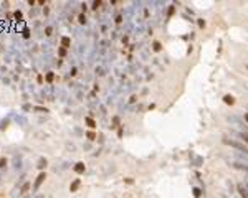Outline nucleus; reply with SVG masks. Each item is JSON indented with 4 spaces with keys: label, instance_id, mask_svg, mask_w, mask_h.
<instances>
[{
    "label": "nucleus",
    "instance_id": "1",
    "mask_svg": "<svg viewBox=\"0 0 248 198\" xmlns=\"http://www.w3.org/2000/svg\"><path fill=\"white\" fill-rule=\"evenodd\" d=\"M222 142L225 144V145H230V147L236 149V150L243 152V154H248V147L245 145L243 142H242V140H235V139H228V137H223Z\"/></svg>",
    "mask_w": 248,
    "mask_h": 198
},
{
    "label": "nucleus",
    "instance_id": "2",
    "mask_svg": "<svg viewBox=\"0 0 248 198\" xmlns=\"http://www.w3.org/2000/svg\"><path fill=\"white\" fill-rule=\"evenodd\" d=\"M228 122H230V124H235V126H238L240 129H243V132H247V129H248V127L245 126L243 119H240L238 116H230V117H228Z\"/></svg>",
    "mask_w": 248,
    "mask_h": 198
},
{
    "label": "nucleus",
    "instance_id": "3",
    "mask_svg": "<svg viewBox=\"0 0 248 198\" xmlns=\"http://www.w3.org/2000/svg\"><path fill=\"white\" fill-rule=\"evenodd\" d=\"M45 178H46V173H45V172H42V173L37 177V180H35V185H33V190H35V192H38V190H40V187H42V183L45 182Z\"/></svg>",
    "mask_w": 248,
    "mask_h": 198
},
{
    "label": "nucleus",
    "instance_id": "4",
    "mask_svg": "<svg viewBox=\"0 0 248 198\" xmlns=\"http://www.w3.org/2000/svg\"><path fill=\"white\" fill-rule=\"evenodd\" d=\"M236 190H238V193H240L242 198H248V188L243 185V183H238V185H236Z\"/></svg>",
    "mask_w": 248,
    "mask_h": 198
},
{
    "label": "nucleus",
    "instance_id": "5",
    "mask_svg": "<svg viewBox=\"0 0 248 198\" xmlns=\"http://www.w3.org/2000/svg\"><path fill=\"white\" fill-rule=\"evenodd\" d=\"M231 167H235V169L238 170H245V172H248V164H243V162H231Z\"/></svg>",
    "mask_w": 248,
    "mask_h": 198
},
{
    "label": "nucleus",
    "instance_id": "6",
    "mask_svg": "<svg viewBox=\"0 0 248 198\" xmlns=\"http://www.w3.org/2000/svg\"><path fill=\"white\" fill-rule=\"evenodd\" d=\"M84 122H86V126L89 127V129H94L96 127V121L91 117V116H88V117H84Z\"/></svg>",
    "mask_w": 248,
    "mask_h": 198
},
{
    "label": "nucleus",
    "instance_id": "7",
    "mask_svg": "<svg viewBox=\"0 0 248 198\" xmlns=\"http://www.w3.org/2000/svg\"><path fill=\"white\" fill-rule=\"evenodd\" d=\"M70 45H71V40H70V36H63L61 38V48H70Z\"/></svg>",
    "mask_w": 248,
    "mask_h": 198
},
{
    "label": "nucleus",
    "instance_id": "8",
    "mask_svg": "<svg viewBox=\"0 0 248 198\" xmlns=\"http://www.w3.org/2000/svg\"><path fill=\"white\" fill-rule=\"evenodd\" d=\"M80 185H81V180H80V178H76L71 185H70V192H76V190L80 188Z\"/></svg>",
    "mask_w": 248,
    "mask_h": 198
},
{
    "label": "nucleus",
    "instance_id": "9",
    "mask_svg": "<svg viewBox=\"0 0 248 198\" xmlns=\"http://www.w3.org/2000/svg\"><path fill=\"white\" fill-rule=\"evenodd\" d=\"M73 169H75V172H76V173H83L86 167H84V164H83V162H78V164H76L75 167H73Z\"/></svg>",
    "mask_w": 248,
    "mask_h": 198
},
{
    "label": "nucleus",
    "instance_id": "10",
    "mask_svg": "<svg viewBox=\"0 0 248 198\" xmlns=\"http://www.w3.org/2000/svg\"><path fill=\"white\" fill-rule=\"evenodd\" d=\"M37 167H38L40 170H42V169H45V167H46V159H45V157H40V159H38Z\"/></svg>",
    "mask_w": 248,
    "mask_h": 198
},
{
    "label": "nucleus",
    "instance_id": "11",
    "mask_svg": "<svg viewBox=\"0 0 248 198\" xmlns=\"http://www.w3.org/2000/svg\"><path fill=\"white\" fill-rule=\"evenodd\" d=\"M223 102H225V104H233V102H235V99H233V96H230V94H227V96H223Z\"/></svg>",
    "mask_w": 248,
    "mask_h": 198
},
{
    "label": "nucleus",
    "instance_id": "12",
    "mask_svg": "<svg viewBox=\"0 0 248 198\" xmlns=\"http://www.w3.org/2000/svg\"><path fill=\"white\" fill-rule=\"evenodd\" d=\"M15 121H17V124H20V126H27V119L23 117V116H17Z\"/></svg>",
    "mask_w": 248,
    "mask_h": 198
},
{
    "label": "nucleus",
    "instance_id": "13",
    "mask_svg": "<svg viewBox=\"0 0 248 198\" xmlns=\"http://www.w3.org/2000/svg\"><path fill=\"white\" fill-rule=\"evenodd\" d=\"M236 135H238L242 140H245V142L248 144V132H236Z\"/></svg>",
    "mask_w": 248,
    "mask_h": 198
},
{
    "label": "nucleus",
    "instance_id": "14",
    "mask_svg": "<svg viewBox=\"0 0 248 198\" xmlns=\"http://www.w3.org/2000/svg\"><path fill=\"white\" fill-rule=\"evenodd\" d=\"M28 188H30V183H23V185H22V188H20V193L25 195L27 192H28Z\"/></svg>",
    "mask_w": 248,
    "mask_h": 198
},
{
    "label": "nucleus",
    "instance_id": "15",
    "mask_svg": "<svg viewBox=\"0 0 248 198\" xmlns=\"http://www.w3.org/2000/svg\"><path fill=\"white\" fill-rule=\"evenodd\" d=\"M86 137H88L89 140H94V139H96V134H94L93 131H89V132H86Z\"/></svg>",
    "mask_w": 248,
    "mask_h": 198
},
{
    "label": "nucleus",
    "instance_id": "16",
    "mask_svg": "<svg viewBox=\"0 0 248 198\" xmlns=\"http://www.w3.org/2000/svg\"><path fill=\"white\" fill-rule=\"evenodd\" d=\"M53 78H55V74H53V73H46V76H45V79L48 81V83H51V81H53Z\"/></svg>",
    "mask_w": 248,
    "mask_h": 198
},
{
    "label": "nucleus",
    "instance_id": "17",
    "mask_svg": "<svg viewBox=\"0 0 248 198\" xmlns=\"http://www.w3.org/2000/svg\"><path fill=\"white\" fill-rule=\"evenodd\" d=\"M78 21H80L81 25H84V23H86V17H84V13H81L80 17H78Z\"/></svg>",
    "mask_w": 248,
    "mask_h": 198
},
{
    "label": "nucleus",
    "instance_id": "18",
    "mask_svg": "<svg viewBox=\"0 0 248 198\" xmlns=\"http://www.w3.org/2000/svg\"><path fill=\"white\" fill-rule=\"evenodd\" d=\"M200 195H202V192H200V188H193V197H200Z\"/></svg>",
    "mask_w": 248,
    "mask_h": 198
},
{
    "label": "nucleus",
    "instance_id": "19",
    "mask_svg": "<svg viewBox=\"0 0 248 198\" xmlns=\"http://www.w3.org/2000/svg\"><path fill=\"white\" fill-rule=\"evenodd\" d=\"M22 33H23V38H30V30L28 28H25Z\"/></svg>",
    "mask_w": 248,
    "mask_h": 198
},
{
    "label": "nucleus",
    "instance_id": "20",
    "mask_svg": "<svg viewBox=\"0 0 248 198\" xmlns=\"http://www.w3.org/2000/svg\"><path fill=\"white\" fill-rule=\"evenodd\" d=\"M51 31H53V28H51V26H46V28H45V35H48V36L51 35Z\"/></svg>",
    "mask_w": 248,
    "mask_h": 198
},
{
    "label": "nucleus",
    "instance_id": "21",
    "mask_svg": "<svg viewBox=\"0 0 248 198\" xmlns=\"http://www.w3.org/2000/svg\"><path fill=\"white\" fill-rule=\"evenodd\" d=\"M7 124H9V121H7V119H5V121H2V122H0V129H5V127H7Z\"/></svg>",
    "mask_w": 248,
    "mask_h": 198
},
{
    "label": "nucleus",
    "instance_id": "22",
    "mask_svg": "<svg viewBox=\"0 0 248 198\" xmlns=\"http://www.w3.org/2000/svg\"><path fill=\"white\" fill-rule=\"evenodd\" d=\"M5 165H7V160H5V159H0V169H5Z\"/></svg>",
    "mask_w": 248,
    "mask_h": 198
},
{
    "label": "nucleus",
    "instance_id": "23",
    "mask_svg": "<svg viewBox=\"0 0 248 198\" xmlns=\"http://www.w3.org/2000/svg\"><path fill=\"white\" fill-rule=\"evenodd\" d=\"M160 48H162V46H160V43H159V41L154 43V50H156V51H160Z\"/></svg>",
    "mask_w": 248,
    "mask_h": 198
},
{
    "label": "nucleus",
    "instance_id": "24",
    "mask_svg": "<svg viewBox=\"0 0 248 198\" xmlns=\"http://www.w3.org/2000/svg\"><path fill=\"white\" fill-rule=\"evenodd\" d=\"M96 74H98V76H103V74H104L103 68H96Z\"/></svg>",
    "mask_w": 248,
    "mask_h": 198
},
{
    "label": "nucleus",
    "instance_id": "25",
    "mask_svg": "<svg viewBox=\"0 0 248 198\" xmlns=\"http://www.w3.org/2000/svg\"><path fill=\"white\" fill-rule=\"evenodd\" d=\"M35 111H40V112H48V109H46V107H35Z\"/></svg>",
    "mask_w": 248,
    "mask_h": 198
},
{
    "label": "nucleus",
    "instance_id": "26",
    "mask_svg": "<svg viewBox=\"0 0 248 198\" xmlns=\"http://www.w3.org/2000/svg\"><path fill=\"white\" fill-rule=\"evenodd\" d=\"M58 53H60V56H65V55H66V50H65V48H60Z\"/></svg>",
    "mask_w": 248,
    "mask_h": 198
},
{
    "label": "nucleus",
    "instance_id": "27",
    "mask_svg": "<svg viewBox=\"0 0 248 198\" xmlns=\"http://www.w3.org/2000/svg\"><path fill=\"white\" fill-rule=\"evenodd\" d=\"M15 18H17V20H22V12H15Z\"/></svg>",
    "mask_w": 248,
    "mask_h": 198
},
{
    "label": "nucleus",
    "instance_id": "28",
    "mask_svg": "<svg viewBox=\"0 0 248 198\" xmlns=\"http://www.w3.org/2000/svg\"><path fill=\"white\" fill-rule=\"evenodd\" d=\"M99 5H101V2H93V9H98Z\"/></svg>",
    "mask_w": 248,
    "mask_h": 198
},
{
    "label": "nucleus",
    "instance_id": "29",
    "mask_svg": "<svg viewBox=\"0 0 248 198\" xmlns=\"http://www.w3.org/2000/svg\"><path fill=\"white\" fill-rule=\"evenodd\" d=\"M121 21H122V17H121V15H119V17H116V23H121Z\"/></svg>",
    "mask_w": 248,
    "mask_h": 198
},
{
    "label": "nucleus",
    "instance_id": "30",
    "mask_svg": "<svg viewBox=\"0 0 248 198\" xmlns=\"http://www.w3.org/2000/svg\"><path fill=\"white\" fill-rule=\"evenodd\" d=\"M245 121H247V122H248V114H245Z\"/></svg>",
    "mask_w": 248,
    "mask_h": 198
},
{
    "label": "nucleus",
    "instance_id": "31",
    "mask_svg": "<svg viewBox=\"0 0 248 198\" xmlns=\"http://www.w3.org/2000/svg\"><path fill=\"white\" fill-rule=\"evenodd\" d=\"M223 198H227V197H223Z\"/></svg>",
    "mask_w": 248,
    "mask_h": 198
},
{
    "label": "nucleus",
    "instance_id": "32",
    "mask_svg": "<svg viewBox=\"0 0 248 198\" xmlns=\"http://www.w3.org/2000/svg\"><path fill=\"white\" fill-rule=\"evenodd\" d=\"M25 198H28V197H25Z\"/></svg>",
    "mask_w": 248,
    "mask_h": 198
}]
</instances>
